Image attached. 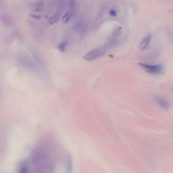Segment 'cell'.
Returning <instances> with one entry per match:
<instances>
[{"mask_svg": "<svg viewBox=\"0 0 173 173\" xmlns=\"http://www.w3.org/2000/svg\"><path fill=\"white\" fill-rule=\"evenodd\" d=\"M155 101L157 104L161 108L167 110L171 107V104L166 100L160 98H156Z\"/></svg>", "mask_w": 173, "mask_h": 173, "instance_id": "obj_4", "label": "cell"}, {"mask_svg": "<svg viewBox=\"0 0 173 173\" xmlns=\"http://www.w3.org/2000/svg\"><path fill=\"white\" fill-rule=\"evenodd\" d=\"M105 53V51L102 49L93 50L86 54L83 57V59L86 61H91L104 55Z\"/></svg>", "mask_w": 173, "mask_h": 173, "instance_id": "obj_2", "label": "cell"}, {"mask_svg": "<svg viewBox=\"0 0 173 173\" xmlns=\"http://www.w3.org/2000/svg\"><path fill=\"white\" fill-rule=\"evenodd\" d=\"M67 44V42L66 41H63L59 43L57 46V48L61 52L64 51L66 45Z\"/></svg>", "mask_w": 173, "mask_h": 173, "instance_id": "obj_7", "label": "cell"}, {"mask_svg": "<svg viewBox=\"0 0 173 173\" xmlns=\"http://www.w3.org/2000/svg\"><path fill=\"white\" fill-rule=\"evenodd\" d=\"M151 36L150 35H148L143 39L140 45V49L144 50L147 48L150 42L151 41Z\"/></svg>", "mask_w": 173, "mask_h": 173, "instance_id": "obj_5", "label": "cell"}, {"mask_svg": "<svg viewBox=\"0 0 173 173\" xmlns=\"http://www.w3.org/2000/svg\"><path fill=\"white\" fill-rule=\"evenodd\" d=\"M30 16L31 17L36 19H39L41 18L40 16L35 14H32L30 15Z\"/></svg>", "mask_w": 173, "mask_h": 173, "instance_id": "obj_11", "label": "cell"}, {"mask_svg": "<svg viewBox=\"0 0 173 173\" xmlns=\"http://www.w3.org/2000/svg\"><path fill=\"white\" fill-rule=\"evenodd\" d=\"M138 64L146 71L152 75L160 74L163 71V67L161 64L152 65L146 63H139Z\"/></svg>", "mask_w": 173, "mask_h": 173, "instance_id": "obj_1", "label": "cell"}, {"mask_svg": "<svg viewBox=\"0 0 173 173\" xmlns=\"http://www.w3.org/2000/svg\"><path fill=\"white\" fill-rule=\"evenodd\" d=\"M30 10L33 12H41L44 8V5L41 2L30 3L28 5Z\"/></svg>", "mask_w": 173, "mask_h": 173, "instance_id": "obj_3", "label": "cell"}, {"mask_svg": "<svg viewBox=\"0 0 173 173\" xmlns=\"http://www.w3.org/2000/svg\"><path fill=\"white\" fill-rule=\"evenodd\" d=\"M60 18L58 14H56L51 17H49L48 20V24L50 25H54L57 22Z\"/></svg>", "mask_w": 173, "mask_h": 173, "instance_id": "obj_6", "label": "cell"}, {"mask_svg": "<svg viewBox=\"0 0 173 173\" xmlns=\"http://www.w3.org/2000/svg\"><path fill=\"white\" fill-rule=\"evenodd\" d=\"M110 14L112 17H115L117 15V13L114 10H111L109 12Z\"/></svg>", "mask_w": 173, "mask_h": 173, "instance_id": "obj_10", "label": "cell"}, {"mask_svg": "<svg viewBox=\"0 0 173 173\" xmlns=\"http://www.w3.org/2000/svg\"><path fill=\"white\" fill-rule=\"evenodd\" d=\"M75 4V0H71L68 3V6L70 8H74Z\"/></svg>", "mask_w": 173, "mask_h": 173, "instance_id": "obj_9", "label": "cell"}, {"mask_svg": "<svg viewBox=\"0 0 173 173\" xmlns=\"http://www.w3.org/2000/svg\"><path fill=\"white\" fill-rule=\"evenodd\" d=\"M71 13L68 12L62 17V22L63 23H67L68 22L71 17Z\"/></svg>", "mask_w": 173, "mask_h": 173, "instance_id": "obj_8", "label": "cell"}]
</instances>
